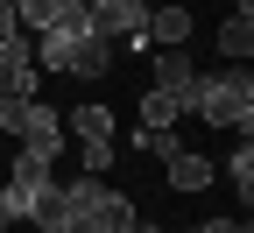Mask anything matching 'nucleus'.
<instances>
[{"mask_svg":"<svg viewBox=\"0 0 254 233\" xmlns=\"http://www.w3.org/2000/svg\"><path fill=\"white\" fill-rule=\"evenodd\" d=\"M28 57L50 64V71H64V78H106V71H113V43L92 28V7H85V0H71V7H64V21L43 28Z\"/></svg>","mask_w":254,"mask_h":233,"instance_id":"f257e3e1","label":"nucleus"},{"mask_svg":"<svg viewBox=\"0 0 254 233\" xmlns=\"http://www.w3.org/2000/svg\"><path fill=\"white\" fill-rule=\"evenodd\" d=\"M190 113L205 127H254V71L247 64H219V71L198 78V99H190Z\"/></svg>","mask_w":254,"mask_h":233,"instance_id":"f03ea898","label":"nucleus"},{"mask_svg":"<svg viewBox=\"0 0 254 233\" xmlns=\"http://www.w3.org/2000/svg\"><path fill=\"white\" fill-rule=\"evenodd\" d=\"M0 135H14V149H21V155H36V162H57V149L71 142V135H64V113L43 106V99H28V106L0 113Z\"/></svg>","mask_w":254,"mask_h":233,"instance_id":"7ed1b4c3","label":"nucleus"},{"mask_svg":"<svg viewBox=\"0 0 254 233\" xmlns=\"http://www.w3.org/2000/svg\"><path fill=\"white\" fill-rule=\"evenodd\" d=\"M43 184H50V162H36V155L14 149V170H7V184H0V226L28 219V205L43 198Z\"/></svg>","mask_w":254,"mask_h":233,"instance_id":"20e7f679","label":"nucleus"},{"mask_svg":"<svg viewBox=\"0 0 254 233\" xmlns=\"http://www.w3.org/2000/svg\"><path fill=\"white\" fill-rule=\"evenodd\" d=\"M64 135H78V149H85V177H106V170H113V113H106V106H78Z\"/></svg>","mask_w":254,"mask_h":233,"instance_id":"39448f33","label":"nucleus"},{"mask_svg":"<svg viewBox=\"0 0 254 233\" xmlns=\"http://www.w3.org/2000/svg\"><path fill=\"white\" fill-rule=\"evenodd\" d=\"M36 99V57H28V36L0 43V113H14Z\"/></svg>","mask_w":254,"mask_h":233,"instance_id":"423d86ee","label":"nucleus"},{"mask_svg":"<svg viewBox=\"0 0 254 233\" xmlns=\"http://www.w3.org/2000/svg\"><path fill=\"white\" fill-rule=\"evenodd\" d=\"M92 28H99L106 43H141L148 36V0H92Z\"/></svg>","mask_w":254,"mask_h":233,"instance_id":"0eeeda50","label":"nucleus"},{"mask_svg":"<svg viewBox=\"0 0 254 233\" xmlns=\"http://www.w3.org/2000/svg\"><path fill=\"white\" fill-rule=\"evenodd\" d=\"M155 92H170L177 106L190 113V99H198V71L184 64V50H163V57H155Z\"/></svg>","mask_w":254,"mask_h":233,"instance_id":"6e6552de","label":"nucleus"},{"mask_svg":"<svg viewBox=\"0 0 254 233\" xmlns=\"http://www.w3.org/2000/svg\"><path fill=\"white\" fill-rule=\"evenodd\" d=\"M219 57H226V64H247L254 57V0H233L226 28H219Z\"/></svg>","mask_w":254,"mask_h":233,"instance_id":"1a4fd4ad","label":"nucleus"},{"mask_svg":"<svg viewBox=\"0 0 254 233\" xmlns=\"http://www.w3.org/2000/svg\"><path fill=\"white\" fill-rule=\"evenodd\" d=\"M141 43L184 50V43H190V7H148V36H141Z\"/></svg>","mask_w":254,"mask_h":233,"instance_id":"9d476101","label":"nucleus"},{"mask_svg":"<svg viewBox=\"0 0 254 233\" xmlns=\"http://www.w3.org/2000/svg\"><path fill=\"white\" fill-rule=\"evenodd\" d=\"M163 170H170V191H205V184H212V162H205L198 149H177V155H163Z\"/></svg>","mask_w":254,"mask_h":233,"instance_id":"9b49d317","label":"nucleus"},{"mask_svg":"<svg viewBox=\"0 0 254 233\" xmlns=\"http://www.w3.org/2000/svg\"><path fill=\"white\" fill-rule=\"evenodd\" d=\"M28 219H36L43 233H64V219H71V198H64V177H50V184H43V198L28 205Z\"/></svg>","mask_w":254,"mask_h":233,"instance_id":"f8f14e48","label":"nucleus"},{"mask_svg":"<svg viewBox=\"0 0 254 233\" xmlns=\"http://www.w3.org/2000/svg\"><path fill=\"white\" fill-rule=\"evenodd\" d=\"M177 120H184V106H177L170 92L148 85V99H141V127H177Z\"/></svg>","mask_w":254,"mask_h":233,"instance_id":"ddd939ff","label":"nucleus"},{"mask_svg":"<svg viewBox=\"0 0 254 233\" xmlns=\"http://www.w3.org/2000/svg\"><path fill=\"white\" fill-rule=\"evenodd\" d=\"M226 184L240 191V205L254 198V149H247V135H240V149H233V162H226Z\"/></svg>","mask_w":254,"mask_h":233,"instance_id":"4468645a","label":"nucleus"},{"mask_svg":"<svg viewBox=\"0 0 254 233\" xmlns=\"http://www.w3.org/2000/svg\"><path fill=\"white\" fill-rule=\"evenodd\" d=\"M134 149H141V155H177L184 142H177V127H141V135H134Z\"/></svg>","mask_w":254,"mask_h":233,"instance_id":"2eb2a0df","label":"nucleus"},{"mask_svg":"<svg viewBox=\"0 0 254 233\" xmlns=\"http://www.w3.org/2000/svg\"><path fill=\"white\" fill-rule=\"evenodd\" d=\"M127 226H134V205L113 191V198H106V233H127Z\"/></svg>","mask_w":254,"mask_h":233,"instance_id":"dca6fc26","label":"nucleus"},{"mask_svg":"<svg viewBox=\"0 0 254 233\" xmlns=\"http://www.w3.org/2000/svg\"><path fill=\"white\" fill-rule=\"evenodd\" d=\"M190 233H247L240 219H205V226H190Z\"/></svg>","mask_w":254,"mask_h":233,"instance_id":"f3484780","label":"nucleus"},{"mask_svg":"<svg viewBox=\"0 0 254 233\" xmlns=\"http://www.w3.org/2000/svg\"><path fill=\"white\" fill-rule=\"evenodd\" d=\"M127 233H163V226H148V219H134V226H127Z\"/></svg>","mask_w":254,"mask_h":233,"instance_id":"a211bd4d","label":"nucleus"},{"mask_svg":"<svg viewBox=\"0 0 254 233\" xmlns=\"http://www.w3.org/2000/svg\"><path fill=\"white\" fill-rule=\"evenodd\" d=\"M0 233H7V226H0Z\"/></svg>","mask_w":254,"mask_h":233,"instance_id":"6ab92c4d","label":"nucleus"},{"mask_svg":"<svg viewBox=\"0 0 254 233\" xmlns=\"http://www.w3.org/2000/svg\"><path fill=\"white\" fill-rule=\"evenodd\" d=\"M184 233H190V226H184Z\"/></svg>","mask_w":254,"mask_h":233,"instance_id":"aec40b11","label":"nucleus"}]
</instances>
